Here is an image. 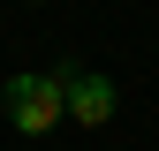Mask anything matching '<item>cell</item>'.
Wrapping results in <instances>:
<instances>
[{"instance_id":"6da1fadb","label":"cell","mask_w":159,"mask_h":151,"mask_svg":"<svg viewBox=\"0 0 159 151\" xmlns=\"http://www.w3.org/2000/svg\"><path fill=\"white\" fill-rule=\"evenodd\" d=\"M53 121H68V68H23L8 83V128L15 136H46Z\"/></svg>"},{"instance_id":"7a4b0ae2","label":"cell","mask_w":159,"mask_h":151,"mask_svg":"<svg viewBox=\"0 0 159 151\" xmlns=\"http://www.w3.org/2000/svg\"><path fill=\"white\" fill-rule=\"evenodd\" d=\"M68 121H84V128H106L114 121V83L98 68H68Z\"/></svg>"}]
</instances>
